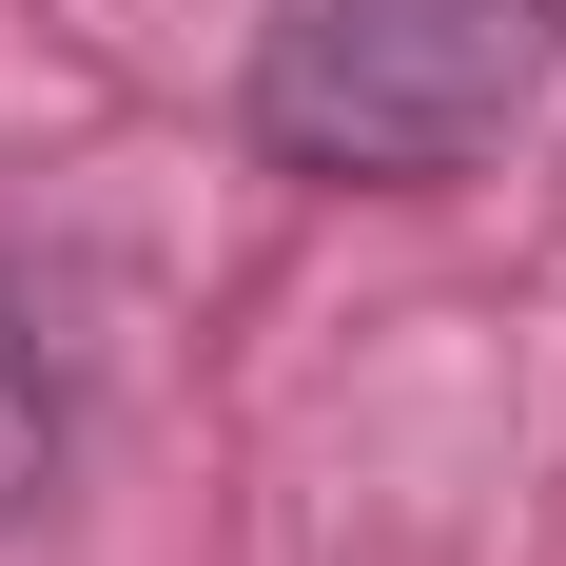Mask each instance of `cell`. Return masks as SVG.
Returning <instances> with one entry per match:
<instances>
[{"mask_svg": "<svg viewBox=\"0 0 566 566\" xmlns=\"http://www.w3.org/2000/svg\"><path fill=\"white\" fill-rule=\"evenodd\" d=\"M59 469H78V333H59V293L0 254V547L59 509Z\"/></svg>", "mask_w": 566, "mask_h": 566, "instance_id": "2", "label": "cell"}, {"mask_svg": "<svg viewBox=\"0 0 566 566\" xmlns=\"http://www.w3.org/2000/svg\"><path fill=\"white\" fill-rule=\"evenodd\" d=\"M566 59V0H274L254 20V157L313 196H450Z\"/></svg>", "mask_w": 566, "mask_h": 566, "instance_id": "1", "label": "cell"}]
</instances>
